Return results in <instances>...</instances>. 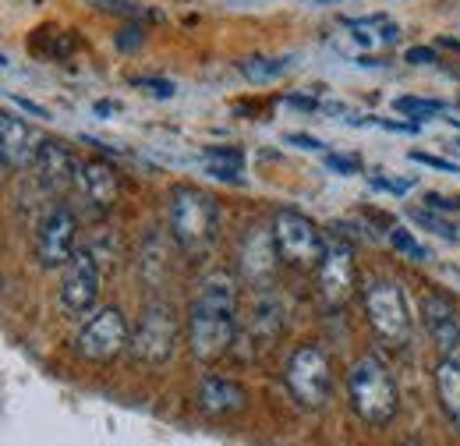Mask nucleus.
Masks as SVG:
<instances>
[{
    "instance_id": "nucleus-8",
    "label": "nucleus",
    "mask_w": 460,
    "mask_h": 446,
    "mask_svg": "<svg viewBox=\"0 0 460 446\" xmlns=\"http://www.w3.org/2000/svg\"><path fill=\"white\" fill-rule=\"evenodd\" d=\"M100 287H103V266H100V259L93 252L71 255V263L64 270V280H60V305H64V312L85 316L96 305Z\"/></svg>"
},
{
    "instance_id": "nucleus-21",
    "label": "nucleus",
    "mask_w": 460,
    "mask_h": 446,
    "mask_svg": "<svg viewBox=\"0 0 460 446\" xmlns=\"http://www.w3.org/2000/svg\"><path fill=\"white\" fill-rule=\"evenodd\" d=\"M164 266H167V252H164L160 237L149 234V237H146V248H142V277L149 280V283H160Z\"/></svg>"
},
{
    "instance_id": "nucleus-25",
    "label": "nucleus",
    "mask_w": 460,
    "mask_h": 446,
    "mask_svg": "<svg viewBox=\"0 0 460 446\" xmlns=\"http://www.w3.org/2000/svg\"><path fill=\"white\" fill-rule=\"evenodd\" d=\"M397 111H401V113H411V117L418 120V117H436V113L443 111V103H439V100H418V96H401V100H397Z\"/></svg>"
},
{
    "instance_id": "nucleus-18",
    "label": "nucleus",
    "mask_w": 460,
    "mask_h": 446,
    "mask_svg": "<svg viewBox=\"0 0 460 446\" xmlns=\"http://www.w3.org/2000/svg\"><path fill=\"white\" fill-rule=\"evenodd\" d=\"M436 390H439V404L447 411V418L454 422V429L460 433V361L443 358L436 369Z\"/></svg>"
},
{
    "instance_id": "nucleus-23",
    "label": "nucleus",
    "mask_w": 460,
    "mask_h": 446,
    "mask_svg": "<svg viewBox=\"0 0 460 446\" xmlns=\"http://www.w3.org/2000/svg\"><path fill=\"white\" fill-rule=\"evenodd\" d=\"M411 220H418L421 227H429L432 234H439V237H447V241H457V227L450 220H443V217H436V210H411Z\"/></svg>"
},
{
    "instance_id": "nucleus-32",
    "label": "nucleus",
    "mask_w": 460,
    "mask_h": 446,
    "mask_svg": "<svg viewBox=\"0 0 460 446\" xmlns=\"http://www.w3.org/2000/svg\"><path fill=\"white\" fill-rule=\"evenodd\" d=\"M372 184L383 188V192H394V195H403V192H407V181H390V177H372Z\"/></svg>"
},
{
    "instance_id": "nucleus-17",
    "label": "nucleus",
    "mask_w": 460,
    "mask_h": 446,
    "mask_svg": "<svg viewBox=\"0 0 460 446\" xmlns=\"http://www.w3.org/2000/svg\"><path fill=\"white\" fill-rule=\"evenodd\" d=\"M244 404H248V393L241 390L237 383H230V379L209 376V379H202V387H199V407H202L206 415H234V411H241Z\"/></svg>"
},
{
    "instance_id": "nucleus-16",
    "label": "nucleus",
    "mask_w": 460,
    "mask_h": 446,
    "mask_svg": "<svg viewBox=\"0 0 460 446\" xmlns=\"http://www.w3.org/2000/svg\"><path fill=\"white\" fill-rule=\"evenodd\" d=\"M78 184H82V195L96 206V210H111L117 202V192H120V184H117V174L114 167H107V164H78V177H75Z\"/></svg>"
},
{
    "instance_id": "nucleus-35",
    "label": "nucleus",
    "mask_w": 460,
    "mask_h": 446,
    "mask_svg": "<svg viewBox=\"0 0 460 446\" xmlns=\"http://www.w3.org/2000/svg\"><path fill=\"white\" fill-rule=\"evenodd\" d=\"M290 107H297V111H319V103L315 100H308V96H288Z\"/></svg>"
},
{
    "instance_id": "nucleus-4",
    "label": "nucleus",
    "mask_w": 460,
    "mask_h": 446,
    "mask_svg": "<svg viewBox=\"0 0 460 446\" xmlns=\"http://www.w3.org/2000/svg\"><path fill=\"white\" fill-rule=\"evenodd\" d=\"M273 237H277L280 259H284L288 266H297V270L319 266L323 255H326V245H330V241H323V234H319L315 223L308 220V217H301V213H294V210H280V213H277V220H273Z\"/></svg>"
},
{
    "instance_id": "nucleus-20",
    "label": "nucleus",
    "mask_w": 460,
    "mask_h": 446,
    "mask_svg": "<svg viewBox=\"0 0 460 446\" xmlns=\"http://www.w3.org/2000/svg\"><path fill=\"white\" fill-rule=\"evenodd\" d=\"M206 164H209V174H213V177H220V181H237L244 156H241L237 149H209V153H206Z\"/></svg>"
},
{
    "instance_id": "nucleus-15",
    "label": "nucleus",
    "mask_w": 460,
    "mask_h": 446,
    "mask_svg": "<svg viewBox=\"0 0 460 446\" xmlns=\"http://www.w3.org/2000/svg\"><path fill=\"white\" fill-rule=\"evenodd\" d=\"M421 312H425V326H429L432 340L439 343V351L460 361V319L454 316V308L443 298H425Z\"/></svg>"
},
{
    "instance_id": "nucleus-11",
    "label": "nucleus",
    "mask_w": 460,
    "mask_h": 446,
    "mask_svg": "<svg viewBox=\"0 0 460 446\" xmlns=\"http://www.w3.org/2000/svg\"><path fill=\"white\" fill-rule=\"evenodd\" d=\"M319 270V294L330 308H341L350 290H354V255L344 241H330L326 245V255L323 263L315 266Z\"/></svg>"
},
{
    "instance_id": "nucleus-12",
    "label": "nucleus",
    "mask_w": 460,
    "mask_h": 446,
    "mask_svg": "<svg viewBox=\"0 0 460 446\" xmlns=\"http://www.w3.org/2000/svg\"><path fill=\"white\" fill-rule=\"evenodd\" d=\"M277 259H280V252H277L273 230H262V227L248 230V237L241 241V255H237L241 277L255 287H270V280L277 273Z\"/></svg>"
},
{
    "instance_id": "nucleus-9",
    "label": "nucleus",
    "mask_w": 460,
    "mask_h": 446,
    "mask_svg": "<svg viewBox=\"0 0 460 446\" xmlns=\"http://www.w3.org/2000/svg\"><path fill=\"white\" fill-rule=\"evenodd\" d=\"M128 347V323L117 308H100L75 340V351L85 361H111Z\"/></svg>"
},
{
    "instance_id": "nucleus-28",
    "label": "nucleus",
    "mask_w": 460,
    "mask_h": 446,
    "mask_svg": "<svg viewBox=\"0 0 460 446\" xmlns=\"http://www.w3.org/2000/svg\"><path fill=\"white\" fill-rule=\"evenodd\" d=\"M326 167L333 170V174L350 177V174H358V170H361V160H354V156H341V153H330V156H326Z\"/></svg>"
},
{
    "instance_id": "nucleus-2",
    "label": "nucleus",
    "mask_w": 460,
    "mask_h": 446,
    "mask_svg": "<svg viewBox=\"0 0 460 446\" xmlns=\"http://www.w3.org/2000/svg\"><path fill=\"white\" fill-rule=\"evenodd\" d=\"M347 390H350V407L368 425H390L401 407L397 379L386 372L379 358H361L347 376Z\"/></svg>"
},
{
    "instance_id": "nucleus-5",
    "label": "nucleus",
    "mask_w": 460,
    "mask_h": 446,
    "mask_svg": "<svg viewBox=\"0 0 460 446\" xmlns=\"http://www.w3.org/2000/svg\"><path fill=\"white\" fill-rule=\"evenodd\" d=\"M365 312H368V323L379 340L401 347L411 336V316H407V305H403L401 287L394 280H372L365 287Z\"/></svg>"
},
{
    "instance_id": "nucleus-13",
    "label": "nucleus",
    "mask_w": 460,
    "mask_h": 446,
    "mask_svg": "<svg viewBox=\"0 0 460 446\" xmlns=\"http://www.w3.org/2000/svg\"><path fill=\"white\" fill-rule=\"evenodd\" d=\"M36 153H40L36 131L22 117L4 113L0 117V160H4V170H22L25 164H36Z\"/></svg>"
},
{
    "instance_id": "nucleus-10",
    "label": "nucleus",
    "mask_w": 460,
    "mask_h": 446,
    "mask_svg": "<svg viewBox=\"0 0 460 446\" xmlns=\"http://www.w3.org/2000/svg\"><path fill=\"white\" fill-rule=\"evenodd\" d=\"M75 237H78V223H75V213L71 210H50L40 230H36V259L40 266L47 270H58V266H67L71 255H75Z\"/></svg>"
},
{
    "instance_id": "nucleus-30",
    "label": "nucleus",
    "mask_w": 460,
    "mask_h": 446,
    "mask_svg": "<svg viewBox=\"0 0 460 446\" xmlns=\"http://www.w3.org/2000/svg\"><path fill=\"white\" fill-rule=\"evenodd\" d=\"M142 40H146V36H142V29H138V25H131V29H124V32L117 36V47H120V50H138V47H142Z\"/></svg>"
},
{
    "instance_id": "nucleus-26",
    "label": "nucleus",
    "mask_w": 460,
    "mask_h": 446,
    "mask_svg": "<svg viewBox=\"0 0 460 446\" xmlns=\"http://www.w3.org/2000/svg\"><path fill=\"white\" fill-rule=\"evenodd\" d=\"M89 4H96L100 11H111V14H120V18H138V14H146L138 4H131V0H89Z\"/></svg>"
},
{
    "instance_id": "nucleus-36",
    "label": "nucleus",
    "mask_w": 460,
    "mask_h": 446,
    "mask_svg": "<svg viewBox=\"0 0 460 446\" xmlns=\"http://www.w3.org/2000/svg\"><path fill=\"white\" fill-rule=\"evenodd\" d=\"M18 107H22V111H29V113H36V117H50L43 107H36V103H29V100H18Z\"/></svg>"
},
{
    "instance_id": "nucleus-19",
    "label": "nucleus",
    "mask_w": 460,
    "mask_h": 446,
    "mask_svg": "<svg viewBox=\"0 0 460 446\" xmlns=\"http://www.w3.org/2000/svg\"><path fill=\"white\" fill-rule=\"evenodd\" d=\"M288 71H290V64L280 60V57H248V60H241V75H244L248 82H255V85L277 82V78H284Z\"/></svg>"
},
{
    "instance_id": "nucleus-3",
    "label": "nucleus",
    "mask_w": 460,
    "mask_h": 446,
    "mask_svg": "<svg viewBox=\"0 0 460 446\" xmlns=\"http://www.w3.org/2000/svg\"><path fill=\"white\" fill-rule=\"evenodd\" d=\"M220 227V206L202 188H177L171 195V230L184 252H206Z\"/></svg>"
},
{
    "instance_id": "nucleus-6",
    "label": "nucleus",
    "mask_w": 460,
    "mask_h": 446,
    "mask_svg": "<svg viewBox=\"0 0 460 446\" xmlns=\"http://www.w3.org/2000/svg\"><path fill=\"white\" fill-rule=\"evenodd\" d=\"M288 390L294 393V400L301 407H323L330 400L333 379H330V358L319 347H297L288 361Z\"/></svg>"
},
{
    "instance_id": "nucleus-33",
    "label": "nucleus",
    "mask_w": 460,
    "mask_h": 446,
    "mask_svg": "<svg viewBox=\"0 0 460 446\" xmlns=\"http://www.w3.org/2000/svg\"><path fill=\"white\" fill-rule=\"evenodd\" d=\"M407 60H411V64H432V60H436V50H429V47H411V50H407Z\"/></svg>"
},
{
    "instance_id": "nucleus-31",
    "label": "nucleus",
    "mask_w": 460,
    "mask_h": 446,
    "mask_svg": "<svg viewBox=\"0 0 460 446\" xmlns=\"http://www.w3.org/2000/svg\"><path fill=\"white\" fill-rule=\"evenodd\" d=\"M425 202H429V210H436V213H457L460 210V199H443V195H436V192H432Z\"/></svg>"
},
{
    "instance_id": "nucleus-27",
    "label": "nucleus",
    "mask_w": 460,
    "mask_h": 446,
    "mask_svg": "<svg viewBox=\"0 0 460 446\" xmlns=\"http://www.w3.org/2000/svg\"><path fill=\"white\" fill-rule=\"evenodd\" d=\"M407 160H414V164H425V167H432V170H447V174H460L457 164H450V160H439V156H429V153H418V149H411V153H407Z\"/></svg>"
},
{
    "instance_id": "nucleus-24",
    "label": "nucleus",
    "mask_w": 460,
    "mask_h": 446,
    "mask_svg": "<svg viewBox=\"0 0 460 446\" xmlns=\"http://www.w3.org/2000/svg\"><path fill=\"white\" fill-rule=\"evenodd\" d=\"M390 245H394L397 252H403V255H411L414 263H425V259H429V248H425V245H418L403 227H397V230L390 234Z\"/></svg>"
},
{
    "instance_id": "nucleus-34",
    "label": "nucleus",
    "mask_w": 460,
    "mask_h": 446,
    "mask_svg": "<svg viewBox=\"0 0 460 446\" xmlns=\"http://www.w3.org/2000/svg\"><path fill=\"white\" fill-rule=\"evenodd\" d=\"M290 146H301V149H323V142L319 138H312V135H288Z\"/></svg>"
},
{
    "instance_id": "nucleus-22",
    "label": "nucleus",
    "mask_w": 460,
    "mask_h": 446,
    "mask_svg": "<svg viewBox=\"0 0 460 446\" xmlns=\"http://www.w3.org/2000/svg\"><path fill=\"white\" fill-rule=\"evenodd\" d=\"M280 316H284L280 301H277V298H262V301H259V308H255V323H252V326L270 340V336L280 334V326H284V319H280Z\"/></svg>"
},
{
    "instance_id": "nucleus-14",
    "label": "nucleus",
    "mask_w": 460,
    "mask_h": 446,
    "mask_svg": "<svg viewBox=\"0 0 460 446\" xmlns=\"http://www.w3.org/2000/svg\"><path fill=\"white\" fill-rule=\"evenodd\" d=\"M36 174H40V184L50 188V192H64L75 177H78V164L75 156L60 146V142H40V153H36Z\"/></svg>"
},
{
    "instance_id": "nucleus-7",
    "label": "nucleus",
    "mask_w": 460,
    "mask_h": 446,
    "mask_svg": "<svg viewBox=\"0 0 460 446\" xmlns=\"http://www.w3.org/2000/svg\"><path fill=\"white\" fill-rule=\"evenodd\" d=\"M173 343H177V319H173L171 305H149L146 316L138 319L135 334H131V351L135 358L149 361V365H164L173 354Z\"/></svg>"
},
{
    "instance_id": "nucleus-29",
    "label": "nucleus",
    "mask_w": 460,
    "mask_h": 446,
    "mask_svg": "<svg viewBox=\"0 0 460 446\" xmlns=\"http://www.w3.org/2000/svg\"><path fill=\"white\" fill-rule=\"evenodd\" d=\"M131 85H135V89H146V93H153V96H164V100L173 96V85L171 82H160V78H135Z\"/></svg>"
},
{
    "instance_id": "nucleus-1",
    "label": "nucleus",
    "mask_w": 460,
    "mask_h": 446,
    "mask_svg": "<svg viewBox=\"0 0 460 446\" xmlns=\"http://www.w3.org/2000/svg\"><path fill=\"white\" fill-rule=\"evenodd\" d=\"M237 287L227 273H209L191 298V354L199 361H217L234 343Z\"/></svg>"
}]
</instances>
